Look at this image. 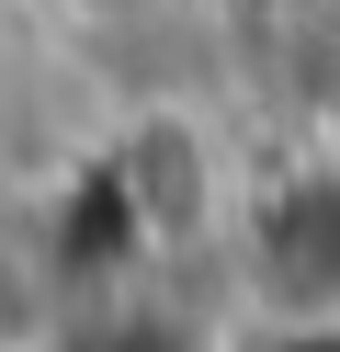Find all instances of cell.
<instances>
[{
	"label": "cell",
	"instance_id": "cell-1",
	"mask_svg": "<svg viewBox=\"0 0 340 352\" xmlns=\"http://www.w3.org/2000/svg\"><path fill=\"white\" fill-rule=\"evenodd\" d=\"M261 273H272V296H295V307H340V193L306 182L284 216H272Z\"/></svg>",
	"mask_w": 340,
	"mask_h": 352
},
{
	"label": "cell",
	"instance_id": "cell-2",
	"mask_svg": "<svg viewBox=\"0 0 340 352\" xmlns=\"http://www.w3.org/2000/svg\"><path fill=\"white\" fill-rule=\"evenodd\" d=\"M80 12H125V0H80Z\"/></svg>",
	"mask_w": 340,
	"mask_h": 352
}]
</instances>
